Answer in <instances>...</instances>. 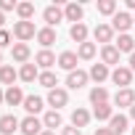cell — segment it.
<instances>
[{"label": "cell", "mask_w": 135, "mask_h": 135, "mask_svg": "<svg viewBox=\"0 0 135 135\" xmlns=\"http://www.w3.org/2000/svg\"><path fill=\"white\" fill-rule=\"evenodd\" d=\"M13 37H16L19 42H29L32 37H37L35 21H16V24H13Z\"/></svg>", "instance_id": "1"}, {"label": "cell", "mask_w": 135, "mask_h": 135, "mask_svg": "<svg viewBox=\"0 0 135 135\" xmlns=\"http://www.w3.org/2000/svg\"><path fill=\"white\" fill-rule=\"evenodd\" d=\"M135 24V19L127 13V11H117L114 16H111V29L114 32H119V35H127V29Z\"/></svg>", "instance_id": "2"}, {"label": "cell", "mask_w": 135, "mask_h": 135, "mask_svg": "<svg viewBox=\"0 0 135 135\" xmlns=\"http://www.w3.org/2000/svg\"><path fill=\"white\" fill-rule=\"evenodd\" d=\"M111 82L119 85V90L122 88H130L132 85V69H130V66H117V69L111 72Z\"/></svg>", "instance_id": "3"}, {"label": "cell", "mask_w": 135, "mask_h": 135, "mask_svg": "<svg viewBox=\"0 0 135 135\" xmlns=\"http://www.w3.org/2000/svg\"><path fill=\"white\" fill-rule=\"evenodd\" d=\"M114 106H119V109H132V106H135V90H132V88L117 90V93H114Z\"/></svg>", "instance_id": "4"}, {"label": "cell", "mask_w": 135, "mask_h": 135, "mask_svg": "<svg viewBox=\"0 0 135 135\" xmlns=\"http://www.w3.org/2000/svg\"><path fill=\"white\" fill-rule=\"evenodd\" d=\"M48 103L53 106V111H58L61 106L69 103V93H66L64 88H53V90H48Z\"/></svg>", "instance_id": "5"}, {"label": "cell", "mask_w": 135, "mask_h": 135, "mask_svg": "<svg viewBox=\"0 0 135 135\" xmlns=\"http://www.w3.org/2000/svg\"><path fill=\"white\" fill-rule=\"evenodd\" d=\"M42 127H45V124H42V119H37V117H24L19 130H21V135H40V132H42Z\"/></svg>", "instance_id": "6"}, {"label": "cell", "mask_w": 135, "mask_h": 135, "mask_svg": "<svg viewBox=\"0 0 135 135\" xmlns=\"http://www.w3.org/2000/svg\"><path fill=\"white\" fill-rule=\"evenodd\" d=\"M82 16H85V8H82L80 3H66V6H64V19H66V21L82 24Z\"/></svg>", "instance_id": "7"}, {"label": "cell", "mask_w": 135, "mask_h": 135, "mask_svg": "<svg viewBox=\"0 0 135 135\" xmlns=\"http://www.w3.org/2000/svg\"><path fill=\"white\" fill-rule=\"evenodd\" d=\"M88 80H90V74H88V72L74 69V72H69V77H66V85H69L72 90H80V88H85V85H88Z\"/></svg>", "instance_id": "8"}, {"label": "cell", "mask_w": 135, "mask_h": 135, "mask_svg": "<svg viewBox=\"0 0 135 135\" xmlns=\"http://www.w3.org/2000/svg\"><path fill=\"white\" fill-rule=\"evenodd\" d=\"M42 19H45V24L53 29L56 24H61V21H64V8H58V6H48V8L42 11Z\"/></svg>", "instance_id": "9"}, {"label": "cell", "mask_w": 135, "mask_h": 135, "mask_svg": "<svg viewBox=\"0 0 135 135\" xmlns=\"http://www.w3.org/2000/svg\"><path fill=\"white\" fill-rule=\"evenodd\" d=\"M19 127H21V122L13 114H3V117H0V135H13Z\"/></svg>", "instance_id": "10"}, {"label": "cell", "mask_w": 135, "mask_h": 135, "mask_svg": "<svg viewBox=\"0 0 135 135\" xmlns=\"http://www.w3.org/2000/svg\"><path fill=\"white\" fill-rule=\"evenodd\" d=\"M93 37H95V42L111 45V40H114V29H111V24H98V27L93 29Z\"/></svg>", "instance_id": "11"}, {"label": "cell", "mask_w": 135, "mask_h": 135, "mask_svg": "<svg viewBox=\"0 0 135 135\" xmlns=\"http://www.w3.org/2000/svg\"><path fill=\"white\" fill-rule=\"evenodd\" d=\"M101 64H106V66H119V50H117V45H103V48H101Z\"/></svg>", "instance_id": "12"}, {"label": "cell", "mask_w": 135, "mask_h": 135, "mask_svg": "<svg viewBox=\"0 0 135 135\" xmlns=\"http://www.w3.org/2000/svg\"><path fill=\"white\" fill-rule=\"evenodd\" d=\"M88 74H90V80H93L95 85H101V82H106V80L111 77V72H109V66H106V64H93Z\"/></svg>", "instance_id": "13"}, {"label": "cell", "mask_w": 135, "mask_h": 135, "mask_svg": "<svg viewBox=\"0 0 135 135\" xmlns=\"http://www.w3.org/2000/svg\"><path fill=\"white\" fill-rule=\"evenodd\" d=\"M35 64H37V69H42V72H50V66H53V64H58V58H56L50 50H40V53L35 56Z\"/></svg>", "instance_id": "14"}, {"label": "cell", "mask_w": 135, "mask_h": 135, "mask_svg": "<svg viewBox=\"0 0 135 135\" xmlns=\"http://www.w3.org/2000/svg\"><path fill=\"white\" fill-rule=\"evenodd\" d=\"M11 56H13V61L16 64H29V56H32V50H29V45L27 42H16L13 45V50H11Z\"/></svg>", "instance_id": "15"}, {"label": "cell", "mask_w": 135, "mask_h": 135, "mask_svg": "<svg viewBox=\"0 0 135 135\" xmlns=\"http://www.w3.org/2000/svg\"><path fill=\"white\" fill-rule=\"evenodd\" d=\"M24 98H27V95H24V90H21L19 85H13V88L6 90V103H8V106H24Z\"/></svg>", "instance_id": "16"}, {"label": "cell", "mask_w": 135, "mask_h": 135, "mask_svg": "<svg viewBox=\"0 0 135 135\" xmlns=\"http://www.w3.org/2000/svg\"><path fill=\"white\" fill-rule=\"evenodd\" d=\"M77 53H72V50H64L61 56H58V66H61V69H66V72H74L77 69Z\"/></svg>", "instance_id": "17"}, {"label": "cell", "mask_w": 135, "mask_h": 135, "mask_svg": "<svg viewBox=\"0 0 135 135\" xmlns=\"http://www.w3.org/2000/svg\"><path fill=\"white\" fill-rule=\"evenodd\" d=\"M37 42L42 45V50H48V48L56 42V29H50V27H42V29H37Z\"/></svg>", "instance_id": "18"}, {"label": "cell", "mask_w": 135, "mask_h": 135, "mask_svg": "<svg viewBox=\"0 0 135 135\" xmlns=\"http://www.w3.org/2000/svg\"><path fill=\"white\" fill-rule=\"evenodd\" d=\"M42 103H45V101H42L40 95H27V98H24V109H27L29 117H37V114L42 111Z\"/></svg>", "instance_id": "19"}, {"label": "cell", "mask_w": 135, "mask_h": 135, "mask_svg": "<svg viewBox=\"0 0 135 135\" xmlns=\"http://www.w3.org/2000/svg\"><path fill=\"white\" fill-rule=\"evenodd\" d=\"M109 130H111L114 135H124V132H127V117H124V114H114V117L109 119Z\"/></svg>", "instance_id": "20"}, {"label": "cell", "mask_w": 135, "mask_h": 135, "mask_svg": "<svg viewBox=\"0 0 135 135\" xmlns=\"http://www.w3.org/2000/svg\"><path fill=\"white\" fill-rule=\"evenodd\" d=\"M19 77H21V82H35V80H40L37 64H24L21 69H19Z\"/></svg>", "instance_id": "21"}, {"label": "cell", "mask_w": 135, "mask_h": 135, "mask_svg": "<svg viewBox=\"0 0 135 135\" xmlns=\"http://www.w3.org/2000/svg\"><path fill=\"white\" fill-rule=\"evenodd\" d=\"M16 77H19V72L13 69V66H8V64H3V66H0V85H8V88H13Z\"/></svg>", "instance_id": "22"}, {"label": "cell", "mask_w": 135, "mask_h": 135, "mask_svg": "<svg viewBox=\"0 0 135 135\" xmlns=\"http://www.w3.org/2000/svg\"><path fill=\"white\" fill-rule=\"evenodd\" d=\"M88 122H90V111L82 109V106H77V109L72 111V124L82 130V127H88Z\"/></svg>", "instance_id": "23"}, {"label": "cell", "mask_w": 135, "mask_h": 135, "mask_svg": "<svg viewBox=\"0 0 135 135\" xmlns=\"http://www.w3.org/2000/svg\"><path fill=\"white\" fill-rule=\"evenodd\" d=\"M90 103H93V106H101V103H109V90H106L103 85H95V88L90 90Z\"/></svg>", "instance_id": "24"}, {"label": "cell", "mask_w": 135, "mask_h": 135, "mask_svg": "<svg viewBox=\"0 0 135 135\" xmlns=\"http://www.w3.org/2000/svg\"><path fill=\"white\" fill-rule=\"evenodd\" d=\"M69 37L74 40V42H88V27L85 24H72V29H69Z\"/></svg>", "instance_id": "25"}, {"label": "cell", "mask_w": 135, "mask_h": 135, "mask_svg": "<svg viewBox=\"0 0 135 135\" xmlns=\"http://www.w3.org/2000/svg\"><path fill=\"white\" fill-rule=\"evenodd\" d=\"M117 50H119V53H135V40H132V35H119Z\"/></svg>", "instance_id": "26"}, {"label": "cell", "mask_w": 135, "mask_h": 135, "mask_svg": "<svg viewBox=\"0 0 135 135\" xmlns=\"http://www.w3.org/2000/svg\"><path fill=\"white\" fill-rule=\"evenodd\" d=\"M93 117H95L98 122H106V119L114 117V106H111V103H101V106L93 109Z\"/></svg>", "instance_id": "27"}, {"label": "cell", "mask_w": 135, "mask_h": 135, "mask_svg": "<svg viewBox=\"0 0 135 135\" xmlns=\"http://www.w3.org/2000/svg\"><path fill=\"white\" fill-rule=\"evenodd\" d=\"M42 124H45L48 130H53V132H56V127H61V124H64V119H61V114H58V111H53V109H50V111L42 117Z\"/></svg>", "instance_id": "28"}, {"label": "cell", "mask_w": 135, "mask_h": 135, "mask_svg": "<svg viewBox=\"0 0 135 135\" xmlns=\"http://www.w3.org/2000/svg\"><path fill=\"white\" fill-rule=\"evenodd\" d=\"M77 58H82V61L95 58V42H82V45L77 48Z\"/></svg>", "instance_id": "29"}, {"label": "cell", "mask_w": 135, "mask_h": 135, "mask_svg": "<svg viewBox=\"0 0 135 135\" xmlns=\"http://www.w3.org/2000/svg\"><path fill=\"white\" fill-rule=\"evenodd\" d=\"M16 13H19V21H29L35 16V3H19Z\"/></svg>", "instance_id": "30"}, {"label": "cell", "mask_w": 135, "mask_h": 135, "mask_svg": "<svg viewBox=\"0 0 135 135\" xmlns=\"http://www.w3.org/2000/svg\"><path fill=\"white\" fill-rule=\"evenodd\" d=\"M98 13L101 16H114L117 13V0H98Z\"/></svg>", "instance_id": "31"}, {"label": "cell", "mask_w": 135, "mask_h": 135, "mask_svg": "<svg viewBox=\"0 0 135 135\" xmlns=\"http://www.w3.org/2000/svg\"><path fill=\"white\" fill-rule=\"evenodd\" d=\"M42 88H48V90H53L56 85H58V80H56V74L53 72H40V80H37Z\"/></svg>", "instance_id": "32"}, {"label": "cell", "mask_w": 135, "mask_h": 135, "mask_svg": "<svg viewBox=\"0 0 135 135\" xmlns=\"http://www.w3.org/2000/svg\"><path fill=\"white\" fill-rule=\"evenodd\" d=\"M16 8H19V3H13V0H0V11L3 13L6 11H16Z\"/></svg>", "instance_id": "33"}, {"label": "cell", "mask_w": 135, "mask_h": 135, "mask_svg": "<svg viewBox=\"0 0 135 135\" xmlns=\"http://www.w3.org/2000/svg\"><path fill=\"white\" fill-rule=\"evenodd\" d=\"M11 37H13V35H11L8 29H0V48H6V45L11 42Z\"/></svg>", "instance_id": "34"}, {"label": "cell", "mask_w": 135, "mask_h": 135, "mask_svg": "<svg viewBox=\"0 0 135 135\" xmlns=\"http://www.w3.org/2000/svg\"><path fill=\"white\" fill-rule=\"evenodd\" d=\"M61 135H82V130L74 127V124H69V127H64V130H61Z\"/></svg>", "instance_id": "35"}, {"label": "cell", "mask_w": 135, "mask_h": 135, "mask_svg": "<svg viewBox=\"0 0 135 135\" xmlns=\"http://www.w3.org/2000/svg\"><path fill=\"white\" fill-rule=\"evenodd\" d=\"M93 135H114V132H111L109 127H95V132H93Z\"/></svg>", "instance_id": "36"}, {"label": "cell", "mask_w": 135, "mask_h": 135, "mask_svg": "<svg viewBox=\"0 0 135 135\" xmlns=\"http://www.w3.org/2000/svg\"><path fill=\"white\" fill-rule=\"evenodd\" d=\"M130 69L135 72V53H130Z\"/></svg>", "instance_id": "37"}, {"label": "cell", "mask_w": 135, "mask_h": 135, "mask_svg": "<svg viewBox=\"0 0 135 135\" xmlns=\"http://www.w3.org/2000/svg\"><path fill=\"white\" fill-rule=\"evenodd\" d=\"M3 103H6V90L0 88V106H3Z\"/></svg>", "instance_id": "38"}, {"label": "cell", "mask_w": 135, "mask_h": 135, "mask_svg": "<svg viewBox=\"0 0 135 135\" xmlns=\"http://www.w3.org/2000/svg\"><path fill=\"white\" fill-rule=\"evenodd\" d=\"M127 8H130V11H135V0H127Z\"/></svg>", "instance_id": "39"}, {"label": "cell", "mask_w": 135, "mask_h": 135, "mask_svg": "<svg viewBox=\"0 0 135 135\" xmlns=\"http://www.w3.org/2000/svg\"><path fill=\"white\" fill-rule=\"evenodd\" d=\"M3 24H6V16H3V11H0V29H3Z\"/></svg>", "instance_id": "40"}, {"label": "cell", "mask_w": 135, "mask_h": 135, "mask_svg": "<svg viewBox=\"0 0 135 135\" xmlns=\"http://www.w3.org/2000/svg\"><path fill=\"white\" fill-rule=\"evenodd\" d=\"M40 135H56V132H53V130H42Z\"/></svg>", "instance_id": "41"}, {"label": "cell", "mask_w": 135, "mask_h": 135, "mask_svg": "<svg viewBox=\"0 0 135 135\" xmlns=\"http://www.w3.org/2000/svg\"><path fill=\"white\" fill-rule=\"evenodd\" d=\"M130 117H132V119H135V106H132V109H130Z\"/></svg>", "instance_id": "42"}, {"label": "cell", "mask_w": 135, "mask_h": 135, "mask_svg": "<svg viewBox=\"0 0 135 135\" xmlns=\"http://www.w3.org/2000/svg\"><path fill=\"white\" fill-rule=\"evenodd\" d=\"M0 66H3V56H0Z\"/></svg>", "instance_id": "43"}, {"label": "cell", "mask_w": 135, "mask_h": 135, "mask_svg": "<svg viewBox=\"0 0 135 135\" xmlns=\"http://www.w3.org/2000/svg\"><path fill=\"white\" fill-rule=\"evenodd\" d=\"M132 135H135V127H132Z\"/></svg>", "instance_id": "44"}]
</instances>
